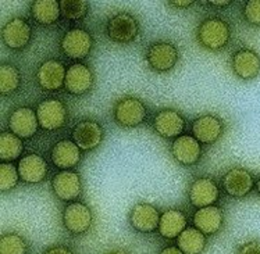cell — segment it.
I'll use <instances>...</instances> for the list:
<instances>
[{
  "mask_svg": "<svg viewBox=\"0 0 260 254\" xmlns=\"http://www.w3.org/2000/svg\"><path fill=\"white\" fill-rule=\"evenodd\" d=\"M231 28L223 18L209 17L203 20L197 28L198 43L209 52H220L230 42Z\"/></svg>",
  "mask_w": 260,
  "mask_h": 254,
  "instance_id": "6da1fadb",
  "label": "cell"
},
{
  "mask_svg": "<svg viewBox=\"0 0 260 254\" xmlns=\"http://www.w3.org/2000/svg\"><path fill=\"white\" fill-rule=\"evenodd\" d=\"M148 67L153 72L166 74L174 68L180 60V50L174 43L167 41H159L149 45L145 53Z\"/></svg>",
  "mask_w": 260,
  "mask_h": 254,
  "instance_id": "7a4b0ae2",
  "label": "cell"
},
{
  "mask_svg": "<svg viewBox=\"0 0 260 254\" xmlns=\"http://www.w3.org/2000/svg\"><path fill=\"white\" fill-rule=\"evenodd\" d=\"M113 118L117 125H120L121 128L125 129L137 128L146 121L148 108L141 99L127 96L116 103L113 110Z\"/></svg>",
  "mask_w": 260,
  "mask_h": 254,
  "instance_id": "3957f363",
  "label": "cell"
},
{
  "mask_svg": "<svg viewBox=\"0 0 260 254\" xmlns=\"http://www.w3.org/2000/svg\"><path fill=\"white\" fill-rule=\"evenodd\" d=\"M107 38L114 43L134 42L139 35V22L131 13L121 11L109 18L106 24Z\"/></svg>",
  "mask_w": 260,
  "mask_h": 254,
  "instance_id": "277c9868",
  "label": "cell"
},
{
  "mask_svg": "<svg viewBox=\"0 0 260 254\" xmlns=\"http://www.w3.org/2000/svg\"><path fill=\"white\" fill-rule=\"evenodd\" d=\"M60 48L64 56L71 60H84L93 49V37L82 28H73L63 35Z\"/></svg>",
  "mask_w": 260,
  "mask_h": 254,
  "instance_id": "5b68a950",
  "label": "cell"
},
{
  "mask_svg": "<svg viewBox=\"0 0 260 254\" xmlns=\"http://www.w3.org/2000/svg\"><path fill=\"white\" fill-rule=\"evenodd\" d=\"M39 127L45 131H57L67 124L69 108L58 99H45L37 107Z\"/></svg>",
  "mask_w": 260,
  "mask_h": 254,
  "instance_id": "8992f818",
  "label": "cell"
},
{
  "mask_svg": "<svg viewBox=\"0 0 260 254\" xmlns=\"http://www.w3.org/2000/svg\"><path fill=\"white\" fill-rule=\"evenodd\" d=\"M32 38V28L29 22L22 17H13L2 28V39L11 50H24Z\"/></svg>",
  "mask_w": 260,
  "mask_h": 254,
  "instance_id": "52a82bcc",
  "label": "cell"
},
{
  "mask_svg": "<svg viewBox=\"0 0 260 254\" xmlns=\"http://www.w3.org/2000/svg\"><path fill=\"white\" fill-rule=\"evenodd\" d=\"M93 223V212L81 201H73L63 210V224L66 229L73 235L88 232Z\"/></svg>",
  "mask_w": 260,
  "mask_h": 254,
  "instance_id": "ba28073f",
  "label": "cell"
},
{
  "mask_svg": "<svg viewBox=\"0 0 260 254\" xmlns=\"http://www.w3.org/2000/svg\"><path fill=\"white\" fill-rule=\"evenodd\" d=\"M225 132V122L216 114H203L192 122V136L202 144H213Z\"/></svg>",
  "mask_w": 260,
  "mask_h": 254,
  "instance_id": "9c48e42d",
  "label": "cell"
},
{
  "mask_svg": "<svg viewBox=\"0 0 260 254\" xmlns=\"http://www.w3.org/2000/svg\"><path fill=\"white\" fill-rule=\"evenodd\" d=\"M95 85V74L86 64L74 63L67 68L64 88L74 96H84L89 93Z\"/></svg>",
  "mask_w": 260,
  "mask_h": 254,
  "instance_id": "30bf717a",
  "label": "cell"
},
{
  "mask_svg": "<svg viewBox=\"0 0 260 254\" xmlns=\"http://www.w3.org/2000/svg\"><path fill=\"white\" fill-rule=\"evenodd\" d=\"M154 132L165 139L180 138L185 129V118L174 108H163L153 118Z\"/></svg>",
  "mask_w": 260,
  "mask_h": 254,
  "instance_id": "8fae6325",
  "label": "cell"
},
{
  "mask_svg": "<svg viewBox=\"0 0 260 254\" xmlns=\"http://www.w3.org/2000/svg\"><path fill=\"white\" fill-rule=\"evenodd\" d=\"M71 138L81 150L90 152L101 146L105 138V131L99 122L93 120H85L75 125L71 132Z\"/></svg>",
  "mask_w": 260,
  "mask_h": 254,
  "instance_id": "7c38bea8",
  "label": "cell"
},
{
  "mask_svg": "<svg viewBox=\"0 0 260 254\" xmlns=\"http://www.w3.org/2000/svg\"><path fill=\"white\" fill-rule=\"evenodd\" d=\"M188 197L192 204L199 210L203 207L214 206L220 199V189L213 178L201 176L191 184Z\"/></svg>",
  "mask_w": 260,
  "mask_h": 254,
  "instance_id": "4fadbf2b",
  "label": "cell"
},
{
  "mask_svg": "<svg viewBox=\"0 0 260 254\" xmlns=\"http://www.w3.org/2000/svg\"><path fill=\"white\" fill-rule=\"evenodd\" d=\"M66 74L67 69L60 60L56 58H49L43 61L37 69V81L38 85L43 90L54 92L63 88L66 82Z\"/></svg>",
  "mask_w": 260,
  "mask_h": 254,
  "instance_id": "5bb4252c",
  "label": "cell"
},
{
  "mask_svg": "<svg viewBox=\"0 0 260 254\" xmlns=\"http://www.w3.org/2000/svg\"><path fill=\"white\" fill-rule=\"evenodd\" d=\"M161 212L156 206L145 201H139L129 211V223L135 231L141 233H150L159 229Z\"/></svg>",
  "mask_w": 260,
  "mask_h": 254,
  "instance_id": "9a60e30c",
  "label": "cell"
},
{
  "mask_svg": "<svg viewBox=\"0 0 260 254\" xmlns=\"http://www.w3.org/2000/svg\"><path fill=\"white\" fill-rule=\"evenodd\" d=\"M171 154L178 164L191 167L202 159V143L191 135H181L171 143Z\"/></svg>",
  "mask_w": 260,
  "mask_h": 254,
  "instance_id": "2e32d148",
  "label": "cell"
},
{
  "mask_svg": "<svg viewBox=\"0 0 260 254\" xmlns=\"http://www.w3.org/2000/svg\"><path fill=\"white\" fill-rule=\"evenodd\" d=\"M52 189L61 201H75L82 193V180L75 171H60L52 178Z\"/></svg>",
  "mask_w": 260,
  "mask_h": 254,
  "instance_id": "e0dca14e",
  "label": "cell"
},
{
  "mask_svg": "<svg viewBox=\"0 0 260 254\" xmlns=\"http://www.w3.org/2000/svg\"><path fill=\"white\" fill-rule=\"evenodd\" d=\"M231 68L239 80H255L260 74V54L252 49H239L231 57Z\"/></svg>",
  "mask_w": 260,
  "mask_h": 254,
  "instance_id": "ac0fdd59",
  "label": "cell"
},
{
  "mask_svg": "<svg viewBox=\"0 0 260 254\" xmlns=\"http://www.w3.org/2000/svg\"><path fill=\"white\" fill-rule=\"evenodd\" d=\"M38 128L37 112L29 107H18L9 117V129L18 138L31 139L38 132Z\"/></svg>",
  "mask_w": 260,
  "mask_h": 254,
  "instance_id": "d6986e66",
  "label": "cell"
},
{
  "mask_svg": "<svg viewBox=\"0 0 260 254\" xmlns=\"http://www.w3.org/2000/svg\"><path fill=\"white\" fill-rule=\"evenodd\" d=\"M223 189L233 197H245L253 189L255 180L248 169L235 167L225 172L221 179Z\"/></svg>",
  "mask_w": 260,
  "mask_h": 254,
  "instance_id": "ffe728a7",
  "label": "cell"
},
{
  "mask_svg": "<svg viewBox=\"0 0 260 254\" xmlns=\"http://www.w3.org/2000/svg\"><path fill=\"white\" fill-rule=\"evenodd\" d=\"M17 168H18V174H20L22 182L29 184V185H37V184L43 182L49 171L45 159L35 153L24 156L18 161Z\"/></svg>",
  "mask_w": 260,
  "mask_h": 254,
  "instance_id": "44dd1931",
  "label": "cell"
},
{
  "mask_svg": "<svg viewBox=\"0 0 260 254\" xmlns=\"http://www.w3.org/2000/svg\"><path fill=\"white\" fill-rule=\"evenodd\" d=\"M193 227L205 235H216L224 225V211L221 207L209 206L199 208L193 214Z\"/></svg>",
  "mask_w": 260,
  "mask_h": 254,
  "instance_id": "7402d4cb",
  "label": "cell"
},
{
  "mask_svg": "<svg viewBox=\"0 0 260 254\" xmlns=\"http://www.w3.org/2000/svg\"><path fill=\"white\" fill-rule=\"evenodd\" d=\"M81 149L75 144L73 140H60L53 146L52 150V161L53 164L60 169L69 171L71 168H75L80 164Z\"/></svg>",
  "mask_w": 260,
  "mask_h": 254,
  "instance_id": "603a6c76",
  "label": "cell"
},
{
  "mask_svg": "<svg viewBox=\"0 0 260 254\" xmlns=\"http://www.w3.org/2000/svg\"><path fill=\"white\" fill-rule=\"evenodd\" d=\"M188 218L185 212H182L178 208H169L165 212H161L159 224L160 236L165 239H175L185 231Z\"/></svg>",
  "mask_w": 260,
  "mask_h": 254,
  "instance_id": "cb8c5ba5",
  "label": "cell"
},
{
  "mask_svg": "<svg viewBox=\"0 0 260 254\" xmlns=\"http://www.w3.org/2000/svg\"><path fill=\"white\" fill-rule=\"evenodd\" d=\"M32 18L45 27L53 25L61 17L60 2L56 0H35L31 3Z\"/></svg>",
  "mask_w": 260,
  "mask_h": 254,
  "instance_id": "d4e9b609",
  "label": "cell"
},
{
  "mask_svg": "<svg viewBox=\"0 0 260 254\" xmlns=\"http://www.w3.org/2000/svg\"><path fill=\"white\" fill-rule=\"evenodd\" d=\"M178 247L184 254H201L207 244L206 235L195 227L186 228L177 238Z\"/></svg>",
  "mask_w": 260,
  "mask_h": 254,
  "instance_id": "484cf974",
  "label": "cell"
},
{
  "mask_svg": "<svg viewBox=\"0 0 260 254\" xmlns=\"http://www.w3.org/2000/svg\"><path fill=\"white\" fill-rule=\"evenodd\" d=\"M24 152L22 139L18 138L10 131H5L0 135V159L3 163H11L13 160L20 159Z\"/></svg>",
  "mask_w": 260,
  "mask_h": 254,
  "instance_id": "4316f807",
  "label": "cell"
},
{
  "mask_svg": "<svg viewBox=\"0 0 260 254\" xmlns=\"http://www.w3.org/2000/svg\"><path fill=\"white\" fill-rule=\"evenodd\" d=\"M21 74L13 64L0 65V93L3 96L14 95L21 86Z\"/></svg>",
  "mask_w": 260,
  "mask_h": 254,
  "instance_id": "83f0119b",
  "label": "cell"
},
{
  "mask_svg": "<svg viewBox=\"0 0 260 254\" xmlns=\"http://www.w3.org/2000/svg\"><path fill=\"white\" fill-rule=\"evenodd\" d=\"M61 16L70 21H80L89 11V3L85 0H61L60 2Z\"/></svg>",
  "mask_w": 260,
  "mask_h": 254,
  "instance_id": "f1b7e54d",
  "label": "cell"
},
{
  "mask_svg": "<svg viewBox=\"0 0 260 254\" xmlns=\"http://www.w3.org/2000/svg\"><path fill=\"white\" fill-rule=\"evenodd\" d=\"M28 243L21 235L14 232L5 233L0 238V254H27Z\"/></svg>",
  "mask_w": 260,
  "mask_h": 254,
  "instance_id": "f546056e",
  "label": "cell"
},
{
  "mask_svg": "<svg viewBox=\"0 0 260 254\" xmlns=\"http://www.w3.org/2000/svg\"><path fill=\"white\" fill-rule=\"evenodd\" d=\"M20 174H18V168L13 163H3L0 164V192L6 193V192L14 189L18 185Z\"/></svg>",
  "mask_w": 260,
  "mask_h": 254,
  "instance_id": "4dcf8cb0",
  "label": "cell"
},
{
  "mask_svg": "<svg viewBox=\"0 0 260 254\" xmlns=\"http://www.w3.org/2000/svg\"><path fill=\"white\" fill-rule=\"evenodd\" d=\"M244 17L253 27H260V0H249L244 6Z\"/></svg>",
  "mask_w": 260,
  "mask_h": 254,
  "instance_id": "1f68e13d",
  "label": "cell"
},
{
  "mask_svg": "<svg viewBox=\"0 0 260 254\" xmlns=\"http://www.w3.org/2000/svg\"><path fill=\"white\" fill-rule=\"evenodd\" d=\"M238 254H260V242H248L241 246Z\"/></svg>",
  "mask_w": 260,
  "mask_h": 254,
  "instance_id": "d6a6232c",
  "label": "cell"
},
{
  "mask_svg": "<svg viewBox=\"0 0 260 254\" xmlns=\"http://www.w3.org/2000/svg\"><path fill=\"white\" fill-rule=\"evenodd\" d=\"M167 5L170 6V7H174V9L181 10V9H189L191 6L195 5V2L193 0H181V2L173 0V2H167Z\"/></svg>",
  "mask_w": 260,
  "mask_h": 254,
  "instance_id": "836d02e7",
  "label": "cell"
},
{
  "mask_svg": "<svg viewBox=\"0 0 260 254\" xmlns=\"http://www.w3.org/2000/svg\"><path fill=\"white\" fill-rule=\"evenodd\" d=\"M45 254H73V251L67 246H53L46 250Z\"/></svg>",
  "mask_w": 260,
  "mask_h": 254,
  "instance_id": "e575fe53",
  "label": "cell"
},
{
  "mask_svg": "<svg viewBox=\"0 0 260 254\" xmlns=\"http://www.w3.org/2000/svg\"><path fill=\"white\" fill-rule=\"evenodd\" d=\"M159 254H184L181 251V249L178 246H167L165 249L161 250Z\"/></svg>",
  "mask_w": 260,
  "mask_h": 254,
  "instance_id": "d590c367",
  "label": "cell"
},
{
  "mask_svg": "<svg viewBox=\"0 0 260 254\" xmlns=\"http://www.w3.org/2000/svg\"><path fill=\"white\" fill-rule=\"evenodd\" d=\"M209 5L213 6V7H227L230 6L233 2L231 0H224V2H216V0H212V2H207Z\"/></svg>",
  "mask_w": 260,
  "mask_h": 254,
  "instance_id": "8d00e7d4",
  "label": "cell"
},
{
  "mask_svg": "<svg viewBox=\"0 0 260 254\" xmlns=\"http://www.w3.org/2000/svg\"><path fill=\"white\" fill-rule=\"evenodd\" d=\"M107 254H128V251L124 249H116V250H112V251H109Z\"/></svg>",
  "mask_w": 260,
  "mask_h": 254,
  "instance_id": "74e56055",
  "label": "cell"
},
{
  "mask_svg": "<svg viewBox=\"0 0 260 254\" xmlns=\"http://www.w3.org/2000/svg\"><path fill=\"white\" fill-rule=\"evenodd\" d=\"M256 189H257V193L260 195V178L257 179V182H256Z\"/></svg>",
  "mask_w": 260,
  "mask_h": 254,
  "instance_id": "f35d334b",
  "label": "cell"
}]
</instances>
